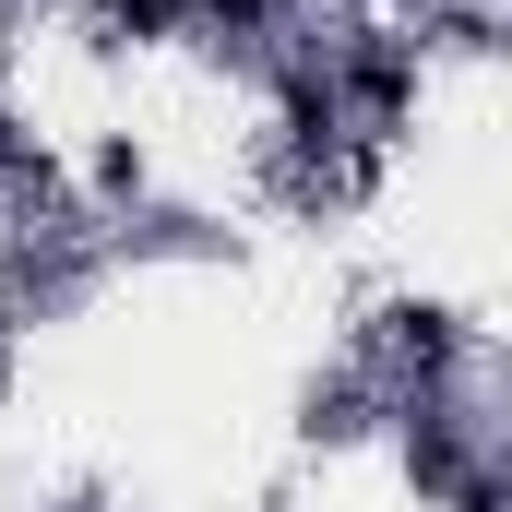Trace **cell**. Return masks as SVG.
Segmentation results:
<instances>
[{
  "mask_svg": "<svg viewBox=\"0 0 512 512\" xmlns=\"http://www.w3.org/2000/svg\"><path fill=\"white\" fill-rule=\"evenodd\" d=\"M0 155H24V143H12V108H0Z\"/></svg>",
  "mask_w": 512,
  "mask_h": 512,
  "instance_id": "1",
  "label": "cell"
}]
</instances>
